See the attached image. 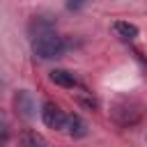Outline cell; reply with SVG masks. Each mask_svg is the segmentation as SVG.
<instances>
[{
    "label": "cell",
    "mask_w": 147,
    "mask_h": 147,
    "mask_svg": "<svg viewBox=\"0 0 147 147\" xmlns=\"http://www.w3.org/2000/svg\"><path fill=\"white\" fill-rule=\"evenodd\" d=\"M64 131L71 136V138H83L87 133V124L78 117V115H69L67 122H64Z\"/></svg>",
    "instance_id": "5"
},
{
    "label": "cell",
    "mask_w": 147,
    "mask_h": 147,
    "mask_svg": "<svg viewBox=\"0 0 147 147\" xmlns=\"http://www.w3.org/2000/svg\"><path fill=\"white\" fill-rule=\"evenodd\" d=\"M87 2H90V0H67V9H69V11H78V9H83Z\"/></svg>",
    "instance_id": "9"
},
{
    "label": "cell",
    "mask_w": 147,
    "mask_h": 147,
    "mask_svg": "<svg viewBox=\"0 0 147 147\" xmlns=\"http://www.w3.org/2000/svg\"><path fill=\"white\" fill-rule=\"evenodd\" d=\"M14 106H16V113H18L21 117H25V119L34 117L37 106H34V99H32V94H30L28 90L16 92V96H14Z\"/></svg>",
    "instance_id": "4"
},
{
    "label": "cell",
    "mask_w": 147,
    "mask_h": 147,
    "mask_svg": "<svg viewBox=\"0 0 147 147\" xmlns=\"http://www.w3.org/2000/svg\"><path fill=\"white\" fill-rule=\"evenodd\" d=\"M113 30L117 32V37H122V39H126V41H131V39L138 37V28H136L133 23H129V21H115V23H113Z\"/></svg>",
    "instance_id": "7"
},
{
    "label": "cell",
    "mask_w": 147,
    "mask_h": 147,
    "mask_svg": "<svg viewBox=\"0 0 147 147\" xmlns=\"http://www.w3.org/2000/svg\"><path fill=\"white\" fill-rule=\"evenodd\" d=\"M5 142H7V131L0 129V147H5Z\"/></svg>",
    "instance_id": "10"
},
{
    "label": "cell",
    "mask_w": 147,
    "mask_h": 147,
    "mask_svg": "<svg viewBox=\"0 0 147 147\" xmlns=\"http://www.w3.org/2000/svg\"><path fill=\"white\" fill-rule=\"evenodd\" d=\"M41 119L48 129H64V122H67V115L62 113V108L53 101H46L41 106Z\"/></svg>",
    "instance_id": "2"
},
{
    "label": "cell",
    "mask_w": 147,
    "mask_h": 147,
    "mask_svg": "<svg viewBox=\"0 0 147 147\" xmlns=\"http://www.w3.org/2000/svg\"><path fill=\"white\" fill-rule=\"evenodd\" d=\"M48 78H51L55 85H60V87H76V85H78L76 76H74L71 71H67V69H53Z\"/></svg>",
    "instance_id": "6"
},
{
    "label": "cell",
    "mask_w": 147,
    "mask_h": 147,
    "mask_svg": "<svg viewBox=\"0 0 147 147\" xmlns=\"http://www.w3.org/2000/svg\"><path fill=\"white\" fill-rule=\"evenodd\" d=\"M21 147H48V142H46L39 133H34V131H25V133L21 136Z\"/></svg>",
    "instance_id": "8"
},
{
    "label": "cell",
    "mask_w": 147,
    "mask_h": 147,
    "mask_svg": "<svg viewBox=\"0 0 147 147\" xmlns=\"http://www.w3.org/2000/svg\"><path fill=\"white\" fill-rule=\"evenodd\" d=\"M113 117L119 122V124H133L138 117H140V110H138V103L136 101H119L115 108H113Z\"/></svg>",
    "instance_id": "3"
},
{
    "label": "cell",
    "mask_w": 147,
    "mask_h": 147,
    "mask_svg": "<svg viewBox=\"0 0 147 147\" xmlns=\"http://www.w3.org/2000/svg\"><path fill=\"white\" fill-rule=\"evenodd\" d=\"M32 51L41 60H53V57H60L67 51V41H64V37H60V34H55L51 30V32L37 34L32 39Z\"/></svg>",
    "instance_id": "1"
}]
</instances>
